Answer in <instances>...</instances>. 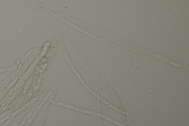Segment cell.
Instances as JSON below:
<instances>
[{
  "label": "cell",
  "mask_w": 189,
  "mask_h": 126,
  "mask_svg": "<svg viewBox=\"0 0 189 126\" xmlns=\"http://www.w3.org/2000/svg\"><path fill=\"white\" fill-rule=\"evenodd\" d=\"M51 103H55V104L63 106L66 107L67 108H71V109H74V110L78 111H79L82 112V113H87V114L93 115L101 117V116H102L101 114H98V113H95V112H94L90 111L85 110H83V109H80V108L74 107L71 106L67 105V104H63V103H59V102H58L57 101H52Z\"/></svg>",
  "instance_id": "cell-1"
},
{
  "label": "cell",
  "mask_w": 189,
  "mask_h": 126,
  "mask_svg": "<svg viewBox=\"0 0 189 126\" xmlns=\"http://www.w3.org/2000/svg\"><path fill=\"white\" fill-rule=\"evenodd\" d=\"M89 35L90 36H91V37L94 38L96 39L100 40V41H102L103 42L105 43L108 44V45H110V46H112L118 49V46H116V45H114L113 44L109 42V41H106V40L104 39L101 38L97 37V36H94V35H91V34H89V35Z\"/></svg>",
  "instance_id": "cell-2"
}]
</instances>
